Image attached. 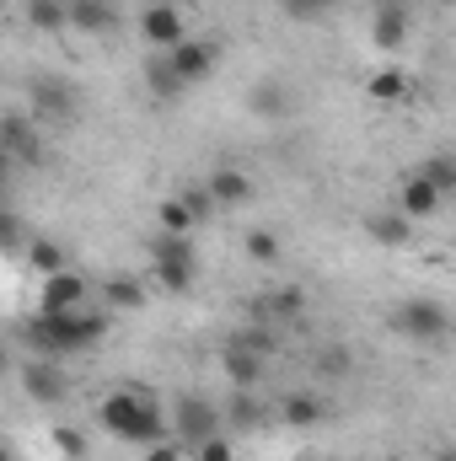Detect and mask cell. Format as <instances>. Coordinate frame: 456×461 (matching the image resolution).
Listing matches in <instances>:
<instances>
[{
	"mask_svg": "<svg viewBox=\"0 0 456 461\" xmlns=\"http://www.w3.org/2000/svg\"><path fill=\"white\" fill-rule=\"evenodd\" d=\"M0 150L11 161H43V140H38V129L27 118H5L0 123Z\"/></svg>",
	"mask_w": 456,
	"mask_h": 461,
	"instance_id": "30bf717a",
	"label": "cell"
},
{
	"mask_svg": "<svg viewBox=\"0 0 456 461\" xmlns=\"http://www.w3.org/2000/svg\"><path fill=\"white\" fill-rule=\"evenodd\" d=\"M215 59H221V49H215V43H205V38H183V43H172V49H167V65H172V76H178L183 86L205 81V76L215 70Z\"/></svg>",
	"mask_w": 456,
	"mask_h": 461,
	"instance_id": "5b68a950",
	"label": "cell"
},
{
	"mask_svg": "<svg viewBox=\"0 0 456 461\" xmlns=\"http://www.w3.org/2000/svg\"><path fill=\"white\" fill-rule=\"evenodd\" d=\"M285 5V16H296V22H317L323 11H328V0H279Z\"/></svg>",
	"mask_w": 456,
	"mask_h": 461,
	"instance_id": "f1b7e54d",
	"label": "cell"
},
{
	"mask_svg": "<svg viewBox=\"0 0 456 461\" xmlns=\"http://www.w3.org/2000/svg\"><path fill=\"white\" fill-rule=\"evenodd\" d=\"M65 27H76V32H108L114 27V0H65Z\"/></svg>",
	"mask_w": 456,
	"mask_h": 461,
	"instance_id": "7c38bea8",
	"label": "cell"
},
{
	"mask_svg": "<svg viewBox=\"0 0 456 461\" xmlns=\"http://www.w3.org/2000/svg\"><path fill=\"white\" fill-rule=\"evenodd\" d=\"M194 451H199V461H236V451H231V446L221 440V435H210V440H199Z\"/></svg>",
	"mask_w": 456,
	"mask_h": 461,
	"instance_id": "1f68e13d",
	"label": "cell"
},
{
	"mask_svg": "<svg viewBox=\"0 0 456 461\" xmlns=\"http://www.w3.org/2000/svg\"><path fill=\"white\" fill-rule=\"evenodd\" d=\"M0 461H11V451H5V446H0Z\"/></svg>",
	"mask_w": 456,
	"mask_h": 461,
	"instance_id": "f35d334b",
	"label": "cell"
},
{
	"mask_svg": "<svg viewBox=\"0 0 456 461\" xmlns=\"http://www.w3.org/2000/svg\"><path fill=\"white\" fill-rule=\"evenodd\" d=\"M22 386H27L32 402H59V397L70 392V375L59 370V359H43V354H38V359L22 365Z\"/></svg>",
	"mask_w": 456,
	"mask_h": 461,
	"instance_id": "8992f818",
	"label": "cell"
},
{
	"mask_svg": "<svg viewBox=\"0 0 456 461\" xmlns=\"http://www.w3.org/2000/svg\"><path fill=\"white\" fill-rule=\"evenodd\" d=\"M0 370H5V344H0Z\"/></svg>",
	"mask_w": 456,
	"mask_h": 461,
	"instance_id": "74e56055",
	"label": "cell"
},
{
	"mask_svg": "<svg viewBox=\"0 0 456 461\" xmlns=\"http://www.w3.org/2000/svg\"><path fill=\"white\" fill-rule=\"evenodd\" d=\"M247 252H252L258 263H274V258H279V241H274L269 230H252V236H247Z\"/></svg>",
	"mask_w": 456,
	"mask_h": 461,
	"instance_id": "83f0119b",
	"label": "cell"
},
{
	"mask_svg": "<svg viewBox=\"0 0 456 461\" xmlns=\"http://www.w3.org/2000/svg\"><path fill=\"white\" fill-rule=\"evenodd\" d=\"M435 461H456V456H451V451H441V456H435Z\"/></svg>",
	"mask_w": 456,
	"mask_h": 461,
	"instance_id": "8d00e7d4",
	"label": "cell"
},
{
	"mask_svg": "<svg viewBox=\"0 0 456 461\" xmlns=\"http://www.w3.org/2000/svg\"><path fill=\"white\" fill-rule=\"evenodd\" d=\"M145 461H183V446H167V440H156V446H145Z\"/></svg>",
	"mask_w": 456,
	"mask_h": 461,
	"instance_id": "836d02e7",
	"label": "cell"
},
{
	"mask_svg": "<svg viewBox=\"0 0 456 461\" xmlns=\"http://www.w3.org/2000/svg\"><path fill=\"white\" fill-rule=\"evenodd\" d=\"M156 215H161V230H172V236H188V230H194V221H188V210H183L178 199H167V204H161Z\"/></svg>",
	"mask_w": 456,
	"mask_h": 461,
	"instance_id": "4316f807",
	"label": "cell"
},
{
	"mask_svg": "<svg viewBox=\"0 0 456 461\" xmlns=\"http://www.w3.org/2000/svg\"><path fill=\"white\" fill-rule=\"evenodd\" d=\"M365 230H370V241H381V247H403V241L414 236V221H403V215H370Z\"/></svg>",
	"mask_w": 456,
	"mask_h": 461,
	"instance_id": "ffe728a7",
	"label": "cell"
},
{
	"mask_svg": "<svg viewBox=\"0 0 456 461\" xmlns=\"http://www.w3.org/2000/svg\"><path fill=\"white\" fill-rule=\"evenodd\" d=\"M22 339L43 359H65V354L103 344L108 339V317H97V312H38L32 322H22Z\"/></svg>",
	"mask_w": 456,
	"mask_h": 461,
	"instance_id": "6da1fadb",
	"label": "cell"
},
{
	"mask_svg": "<svg viewBox=\"0 0 456 461\" xmlns=\"http://www.w3.org/2000/svg\"><path fill=\"white\" fill-rule=\"evenodd\" d=\"M16 241H22V221H16L11 210H0V252H11Z\"/></svg>",
	"mask_w": 456,
	"mask_h": 461,
	"instance_id": "d6a6232c",
	"label": "cell"
},
{
	"mask_svg": "<svg viewBox=\"0 0 456 461\" xmlns=\"http://www.w3.org/2000/svg\"><path fill=\"white\" fill-rule=\"evenodd\" d=\"M140 301H145V290H140L134 279H108V306H114V312H134Z\"/></svg>",
	"mask_w": 456,
	"mask_h": 461,
	"instance_id": "484cf974",
	"label": "cell"
},
{
	"mask_svg": "<svg viewBox=\"0 0 456 461\" xmlns=\"http://www.w3.org/2000/svg\"><path fill=\"white\" fill-rule=\"evenodd\" d=\"M226 375L247 392V386H258V375H263V359L252 354V348H242V344H231L226 348Z\"/></svg>",
	"mask_w": 456,
	"mask_h": 461,
	"instance_id": "ac0fdd59",
	"label": "cell"
},
{
	"mask_svg": "<svg viewBox=\"0 0 456 461\" xmlns=\"http://www.w3.org/2000/svg\"><path fill=\"white\" fill-rule=\"evenodd\" d=\"M97 419H103V429H114L118 440H129V446H156L167 435L161 408L150 397H134V392H108L103 408H97Z\"/></svg>",
	"mask_w": 456,
	"mask_h": 461,
	"instance_id": "7a4b0ae2",
	"label": "cell"
},
{
	"mask_svg": "<svg viewBox=\"0 0 456 461\" xmlns=\"http://www.w3.org/2000/svg\"><path fill=\"white\" fill-rule=\"evenodd\" d=\"M178 204L188 210V221H194V226H205V221L215 215V199H210V188H199V183H194V188H183V194H178Z\"/></svg>",
	"mask_w": 456,
	"mask_h": 461,
	"instance_id": "603a6c76",
	"label": "cell"
},
{
	"mask_svg": "<svg viewBox=\"0 0 456 461\" xmlns=\"http://www.w3.org/2000/svg\"><path fill=\"white\" fill-rule=\"evenodd\" d=\"M27 263H32L38 274H59V268H70L65 252H59L54 241H32V247H27Z\"/></svg>",
	"mask_w": 456,
	"mask_h": 461,
	"instance_id": "cb8c5ba5",
	"label": "cell"
},
{
	"mask_svg": "<svg viewBox=\"0 0 456 461\" xmlns=\"http://www.w3.org/2000/svg\"><path fill=\"white\" fill-rule=\"evenodd\" d=\"M397 204H403V221H424V215H435V210H441V194H435L424 177H408Z\"/></svg>",
	"mask_w": 456,
	"mask_h": 461,
	"instance_id": "9a60e30c",
	"label": "cell"
},
{
	"mask_svg": "<svg viewBox=\"0 0 456 461\" xmlns=\"http://www.w3.org/2000/svg\"><path fill=\"white\" fill-rule=\"evenodd\" d=\"M32 108L49 118H70L76 113V86L70 81H54V76H43V81H32Z\"/></svg>",
	"mask_w": 456,
	"mask_h": 461,
	"instance_id": "8fae6325",
	"label": "cell"
},
{
	"mask_svg": "<svg viewBox=\"0 0 456 461\" xmlns=\"http://www.w3.org/2000/svg\"><path fill=\"white\" fill-rule=\"evenodd\" d=\"M27 22L38 32H59L65 27V0H27Z\"/></svg>",
	"mask_w": 456,
	"mask_h": 461,
	"instance_id": "44dd1931",
	"label": "cell"
},
{
	"mask_svg": "<svg viewBox=\"0 0 456 461\" xmlns=\"http://www.w3.org/2000/svg\"><path fill=\"white\" fill-rule=\"evenodd\" d=\"M5 183H11V156L0 150V194H5Z\"/></svg>",
	"mask_w": 456,
	"mask_h": 461,
	"instance_id": "d590c367",
	"label": "cell"
},
{
	"mask_svg": "<svg viewBox=\"0 0 456 461\" xmlns=\"http://www.w3.org/2000/svg\"><path fill=\"white\" fill-rule=\"evenodd\" d=\"M231 419H236V424H252V419H258V408H252V397H247V392L236 397V408H231Z\"/></svg>",
	"mask_w": 456,
	"mask_h": 461,
	"instance_id": "e575fe53",
	"label": "cell"
},
{
	"mask_svg": "<svg viewBox=\"0 0 456 461\" xmlns=\"http://www.w3.org/2000/svg\"><path fill=\"white\" fill-rule=\"evenodd\" d=\"M145 86H150V97H156V103H172V97L183 92V81L172 76L167 54H150V59H145Z\"/></svg>",
	"mask_w": 456,
	"mask_h": 461,
	"instance_id": "2e32d148",
	"label": "cell"
},
{
	"mask_svg": "<svg viewBox=\"0 0 456 461\" xmlns=\"http://www.w3.org/2000/svg\"><path fill=\"white\" fill-rule=\"evenodd\" d=\"M150 263H156L161 290H172V295L194 290V279H199V252H194V241H188V236L156 230V236H150Z\"/></svg>",
	"mask_w": 456,
	"mask_h": 461,
	"instance_id": "3957f363",
	"label": "cell"
},
{
	"mask_svg": "<svg viewBox=\"0 0 456 461\" xmlns=\"http://www.w3.org/2000/svg\"><path fill=\"white\" fill-rule=\"evenodd\" d=\"M210 435H221V413L205 397H178V446H199Z\"/></svg>",
	"mask_w": 456,
	"mask_h": 461,
	"instance_id": "52a82bcc",
	"label": "cell"
},
{
	"mask_svg": "<svg viewBox=\"0 0 456 461\" xmlns=\"http://www.w3.org/2000/svg\"><path fill=\"white\" fill-rule=\"evenodd\" d=\"M370 43L387 49V54L403 49V43H408V11H403V5H381L376 22H370Z\"/></svg>",
	"mask_w": 456,
	"mask_h": 461,
	"instance_id": "4fadbf2b",
	"label": "cell"
},
{
	"mask_svg": "<svg viewBox=\"0 0 456 461\" xmlns=\"http://www.w3.org/2000/svg\"><path fill=\"white\" fill-rule=\"evenodd\" d=\"M54 446H59V451H65L70 461L87 456V435H81V429H54Z\"/></svg>",
	"mask_w": 456,
	"mask_h": 461,
	"instance_id": "f546056e",
	"label": "cell"
},
{
	"mask_svg": "<svg viewBox=\"0 0 456 461\" xmlns=\"http://www.w3.org/2000/svg\"><path fill=\"white\" fill-rule=\"evenodd\" d=\"M140 32H145V43H150L156 54H167L172 43H183V11L167 5V0H156V5L140 16Z\"/></svg>",
	"mask_w": 456,
	"mask_h": 461,
	"instance_id": "9c48e42d",
	"label": "cell"
},
{
	"mask_svg": "<svg viewBox=\"0 0 456 461\" xmlns=\"http://www.w3.org/2000/svg\"><path fill=\"white\" fill-rule=\"evenodd\" d=\"M279 413H285V424H296V429H312V424H317V419H323L328 408H323V402H317L312 392H290Z\"/></svg>",
	"mask_w": 456,
	"mask_h": 461,
	"instance_id": "d6986e66",
	"label": "cell"
},
{
	"mask_svg": "<svg viewBox=\"0 0 456 461\" xmlns=\"http://www.w3.org/2000/svg\"><path fill=\"white\" fill-rule=\"evenodd\" d=\"M290 108H296V97H290L285 81H258L252 86V113L258 118H285Z\"/></svg>",
	"mask_w": 456,
	"mask_h": 461,
	"instance_id": "5bb4252c",
	"label": "cell"
},
{
	"mask_svg": "<svg viewBox=\"0 0 456 461\" xmlns=\"http://www.w3.org/2000/svg\"><path fill=\"white\" fill-rule=\"evenodd\" d=\"M87 301V279L76 268H59V274H43V295H38V312H81Z\"/></svg>",
	"mask_w": 456,
	"mask_h": 461,
	"instance_id": "ba28073f",
	"label": "cell"
},
{
	"mask_svg": "<svg viewBox=\"0 0 456 461\" xmlns=\"http://www.w3.org/2000/svg\"><path fill=\"white\" fill-rule=\"evenodd\" d=\"M419 177H424V183H430V188H435V194L446 199V194L456 188V167H451V156H435V161H430V167H424Z\"/></svg>",
	"mask_w": 456,
	"mask_h": 461,
	"instance_id": "d4e9b609",
	"label": "cell"
},
{
	"mask_svg": "<svg viewBox=\"0 0 456 461\" xmlns=\"http://www.w3.org/2000/svg\"><path fill=\"white\" fill-rule=\"evenodd\" d=\"M403 92H408V76H403V70H376V76H370V97H376V103H397Z\"/></svg>",
	"mask_w": 456,
	"mask_h": 461,
	"instance_id": "7402d4cb",
	"label": "cell"
},
{
	"mask_svg": "<svg viewBox=\"0 0 456 461\" xmlns=\"http://www.w3.org/2000/svg\"><path fill=\"white\" fill-rule=\"evenodd\" d=\"M205 188H210V199H215V204H242V199L252 194L247 172H236V167H221V172H215V177H210Z\"/></svg>",
	"mask_w": 456,
	"mask_h": 461,
	"instance_id": "e0dca14e",
	"label": "cell"
},
{
	"mask_svg": "<svg viewBox=\"0 0 456 461\" xmlns=\"http://www.w3.org/2000/svg\"><path fill=\"white\" fill-rule=\"evenodd\" d=\"M263 312H274V317H296V312H301V295H296V290H279V295L263 301Z\"/></svg>",
	"mask_w": 456,
	"mask_h": 461,
	"instance_id": "4dcf8cb0",
	"label": "cell"
},
{
	"mask_svg": "<svg viewBox=\"0 0 456 461\" xmlns=\"http://www.w3.org/2000/svg\"><path fill=\"white\" fill-rule=\"evenodd\" d=\"M392 328L408 333L414 344H441V339L451 333V317H446L441 301H403L397 317H392Z\"/></svg>",
	"mask_w": 456,
	"mask_h": 461,
	"instance_id": "277c9868",
	"label": "cell"
}]
</instances>
